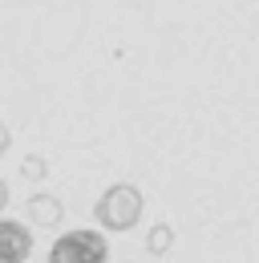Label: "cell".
I'll return each mask as SVG.
<instances>
[{"instance_id":"1","label":"cell","mask_w":259,"mask_h":263,"mask_svg":"<svg viewBox=\"0 0 259 263\" xmlns=\"http://www.w3.org/2000/svg\"><path fill=\"white\" fill-rule=\"evenodd\" d=\"M142 211H146V198H142L138 186H130V182H114L94 206L97 223L105 231H134L142 223Z\"/></svg>"},{"instance_id":"2","label":"cell","mask_w":259,"mask_h":263,"mask_svg":"<svg viewBox=\"0 0 259 263\" xmlns=\"http://www.w3.org/2000/svg\"><path fill=\"white\" fill-rule=\"evenodd\" d=\"M49 263H109V243L97 231H65L49 247Z\"/></svg>"},{"instance_id":"3","label":"cell","mask_w":259,"mask_h":263,"mask_svg":"<svg viewBox=\"0 0 259 263\" xmlns=\"http://www.w3.org/2000/svg\"><path fill=\"white\" fill-rule=\"evenodd\" d=\"M32 255V231L16 219H0V263H25Z\"/></svg>"},{"instance_id":"4","label":"cell","mask_w":259,"mask_h":263,"mask_svg":"<svg viewBox=\"0 0 259 263\" xmlns=\"http://www.w3.org/2000/svg\"><path fill=\"white\" fill-rule=\"evenodd\" d=\"M29 219L36 223V227H61V219H65L61 198H53V195H32V198H29Z\"/></svg>"},{"instance_id":"5","label":"cell","mask_w":259,"mask_h":263,"mask_svg":"<svg viewBox=\"0 0 259 263\" xmlns=\"http://www.w3.org/2000/svg\"><path fill=\"white\" fill-rule=\"evenodd\" d=\"M174 243V231L166 227V223H158V227H150V235H146V251L150 255H166V247Z\"/></svg>"},{"instance_id":"6","label":"cell","mask_w":259,"mask_h":263,"mask_svg":"<svg viewBox=\"0 0 259 263\" xmlns=\"http://www.w3.org/2000/svg\"><path fill=\"white\" fill-rule=\"evenodd\" d=\"M25 178H45V158H41V154H29V158H25Z\"/></svg>"},{"instance_id":"7","label":"cell","mask_w":259,"mask_h":263,"mask_svg":"<svg viewBox=\"0 0 259 263\" xmlns=\"http://www.w3.org/2000/svg\"><path fill=\"white\" fill-rule=\"evenodd\" d=\"M8 146H12V134H8V126H0V154H4Z\"/></svg>"},{"instance_id":"8","label":"cell","mask_w":259,"mask_h":263,"mask_svg":"<svg viewBox=\"0 0 259 263\" xmlns=\"http://www.w3.org/2000/svg\"><path fill=\"white\" fill-rule=\"evenodd\" d=\"M8 198H12V195H8V182H4V178H0V211H4V206H8Z\"/></svg>"}]
</instances>
